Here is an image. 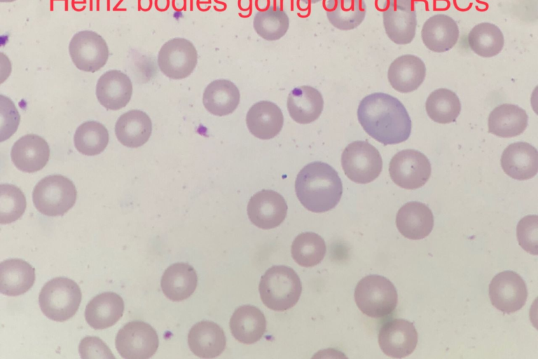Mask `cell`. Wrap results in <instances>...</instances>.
I'll return each instance as SVG.
<instances>
[{"mask_svg": "<svg viewBox=\"0 0 538 359\" xmlns=\"http://www.w3.org/2000/svg\"><path fill=\"white\" fill-rule=\"evenodd\" d=\"M11 157L15 167L25 172L41 170L48 163L50 148L47 142L36 134L21 137L13 144Z\"/></svg>", "mask_w": 538, "mask_h": 359, "instance_id": "cell-16", "label": "cell"}, {"mask_svg": "<svg viewBox=\"0 0 538 359\" xmlns=\"http://www.w3.org/2000/svg\"><path fill=\"white\" fill-rule=\"evenodd\" d=\"M82 358H115L106 344L97 337L83 338L78 347Z\"/></svg>", "mask_w": 538, "mask_h": 359, "instance_id": "cell-40", "label": "cell"}, {"mask_svg": "<svg viewBox=\"0 0 538 359\" xmlns=\"http://www.w3.org/2000/svg\"><path fill=\"white\" fill-rule=\"evenodd\" d=\"M341 163L345 175L358 184L373 181L382 168L379 151L366 141H354L349 144L342 154Z\"/></svg>", "mask_w": 538, "mask_h": 359, "instance_id": "cell-7", "label": "cell"}, {"mask_svg": "<svg viewBox=\"0 0 538 359\" xmlns=\"http://www.w3.org/2000/svg\"><path fill=\"white\" fill-rule=\"evenodd\" d=\"M326 247L324 239L313 232L298 234L291 245V255L301 266L311 267L319 264L324 259Z\"/></svg>", "mask_w": 538, "mask_h": 359, "instance_id": "cell-37", "label": "cell"}, {"mask_svg": "<svg viewBox=\"0 0 538 359\" xmlns=\"http://www.w3.org/2000/svg\"><path fill=\"white\" fill-rule=\"evenodd\" d=\"M132 94L130 79L120 70H109L98 79L96 96L107 109L118 110L127 105Z\"/></svg>", "mask_w": 538, "mask_h": 359, "instance_id": "cell-18", "label": "cell"}, {"mask_svg": "<svg viewBox=\"0 0 538 359\" xmlns=\"http://www.w3.org/2000/svg\"><path fill=\"white\" fill-rule=\"evenodd\" d=\"M159 339L156 331L149 324L134 320L126 323L118 332L116 348L125 359H147L157 351Z\"/></svg>", "mask_w": 538, "mask_h": 359, "instance_id": "cell-8", "label": "cell"}, {"mask_svg": "<svg viewBox=\"0 0 538 359\" xmlns=\"http://www.w3.org/2000/svg\"><path fill=\"white\" fill-rule=\"evenodd\" d=\"M82 298L78 284L66 277H57L42 287L39 303L41 311L49 319L63 322L78 311Z\"/></svg>", "mask_w": 538, "mask_h": 359, "instance_id": "cell-4", "label": "cell"}, {"mask_svg": "<svg viewBox=\"0 0 538 359\" xmlns=\"http://www.w3.org/2000/svg\"><path fill=\"white\" fill-rule=\"evenodd\" d=\"M35 281V269L20 259H8L0 264V292L18 296L28 291Z\"/></svg>", "mask_w": 538, "mask_h": 359, "instance_id": "cell-27", "label": "cell"}, {"mask_svg": "<svg viewBox=\"0 0 538 359\" xmlns=\"http://www.w3.org/2000/svg\"><path fill=\"white\" fill-rule=\"evenodd\" d=\"M357 116L365 132L385 145L403 142L411 135L412 124L407 110L389 94L366 96L359 104Z\"/></svg>", "mask_w": 538, "mask_h": 359, "instance_id": "cell-1", "label": "cell"}, {"mask_svg": "<svg viewBox=\"0 0 538 359\" xmlns=\"http://www.w3.org/2000/svg\"><path fill=\"white\" fill-rule=\"evenodd\" d=\"M425 107L429 118L439 123L454 122L461 111L459 97L447 88L433 91L427 97Z\"/></svg>", "mask_w": 538, "mask_h": 359, "instance_id": "cell-34", "label": "cell"}, {"mask_svg": "<svg viewBox=\"0 0 538 359\" xmlns=\"http://www.w3.org/2000/svg\"><path fill=\"white\" fill-rule=\"evenodd\" d=\"M226 336L222 328L212 321L195 324L188 335L191 351L197 356L212 358L219 355L226 347Z\"/></svg>", "mask_w": 538, "mask_h": 359, "instance_id": "cell-22", "label": "cell"}, {"mask_svg": "<svg viewBox=\"0 0 538 359\" xmlns=\"http://www.w3.org/2000/svg\"><path fill=\"white\" fill-rule=\"evenodd\" d=\"M492 304L503 313H513L525 304L527 290L523 279L515 271H504L497 273L489 285Z\"/></svg>", "mask_w": 538, "mask_h": 359, "instance_id": "cell-12", "label": "cell"}, {"mask_svg": "<svg viewBox=\"0 0 538 359\" xmlns=\"http://www.w3.org/2000/svg\"><path fill=\"white\" fill-rule=\"evenodd\" d=\"M122 297L113 292L100 293L87 304L85 318L88 324L95 330L106 329L118 322L124 311Z\"/></svg>", "mask_w": 538, "mask_h": 359, "instance_id": "cell-24", "label": "cell"}, {"mask_svg": "<svg viewBox=\"0 0 538 359\" xmlns=\"http://www.w3.org/2000/svg\"><path fill=\"white\" fill-rule=\"evenodd\" d=\"M396 224L406 238L420 240L427 236L434 227V216L429 207L418 201L404 204L397 212Z\"/></svg>", "mask_w": 538, "mask_h": 359, "instance_id": "cell-19", "label": "cell"}, {"mask_svg": "<svg viewBox=\"0 0 538 359\" xmlns=\"http://www.w3.org/2000/svg\"><path fill=\"white\" fill-rule=\"evenodd\" d=\"M287 205L283 196L270 189H263L254 194L247 205L250 221L263 229L278 226L285 219Z\"/></svg>", "mask_w": 538, "mask_h": 359, "instance_id": "cell-15", "label": "cell"}, {"mask_svg": "<svg viewBox=\"0 0 538 359\" xmlns=\"http://www.w3.org/2000/svg\"><path fill=\"white\" fill-rule=\"evenodd\" d=\"M151 131L152 123L149 116L143 111L137 109L122 114L115 125L118 140L130 148L144 145L149 140Z\"/></svg>", "mask_w": 538, "mask_h": 359, "instance_id": "cell-26", "label": "cell"}, {"mask_svg": "<svg viewBox=\"0 0 538 359\" xmlns=\"http://www.w3.org/2000/svg\"><path fill=\"white\" fill-rule=\"evenodd\" d=\"M230 328L237 341L251 344L263 336L266 330L265 318L257 307L243 305L238 307L232 315Z\"/></svg>", "mask_w": 538, "mask_h": 359, "instance_id": "cell-25", "label": "cell"}, {"mask_svg": "<svg viewBox=\"0 0 538 359\" xmlns=\"http://www.w3.org/2000/svg\"><path fill=\"white\" fill-rule=\"evenodd\" d=\"M528 116L518 105L502 104L496 107L488 117V131L501 137L520 135L527 128Z\"/></svg>", "mask_w": 538, "mask_h": 359, "instance_id": "cell-30", "label": "cell"}, {"mask_svg": "<svg viewBox=\"0 0 538 359\" xmlns=\"http://www.w3.org/2000/svg\"><path fill=\"white\" fill-rule=\"evenodd\" d=\"M296 196L301 203L313 212H324L336 206L343 194V184L338 172L330 165L320 161L308 163L297 175Z\"/></svg>", "mask_w": 538, "mask_h": 359, "instance_id": "cell-2", "label": "cell"}, {"mask_svg": "<svg viewBox=\"0 0 538 359\" xmlns=\"http://www.w3.org/2000/svg\"><path fill=\"white\" fill-rule=\"evenodd\" d=\"M537 215H527L521 219L517 225V237L519 245L530 254L537 255L538 241Z\"/></svg>", "mask_w": 538, "mask_h": 359, "instance_id": "cell-39", "label": "cell"}, {"mask_svg": "<svg viewBox=\"0 0 538 359\" xmlns=\"http://www.w3.org/2000/svg\"><path fill=\"white\" fill-rule=\"evenodd\" d=\"M389 172L392 180L406 189L422 187L431 175V164L422 152L405 149L396 153L391 159Z\"/></svg>", "mask_w": 538, "mask_h": 359, "instance_id": "cell-9", "label": "cell"}, {"mask_svg": "<svg viewBox=\"0 0 538 359\" xmlns=\"http://www.w3.org/2000/svg\"><path fill=\"white\" fill-rule=\"evenodd\" d=\"M425 46L433 52L443 53L451 49L459 38L456 22L445 14H436L429 18L421 31Z\"/></svg>", "mask_w": 538, "mask_h": 359, "instance_id": "cell-23", "label": "cell"}, {"mask_svg": "<svg viewBox=\"0 0 538 359\" xmlns=\"http://www.w3.org/2000/svg\"><path fill=\"white\" fill-rule=\"evenodd\" d=\"M326 13L329 22L340 30L357 28L364 20V0H326Z\"/></svg>", "mask_w": 538, "mask_h": 359, "instance_id": "cell-32", "label": "cell"}, {"mask_svg": "<svg viewBox=\"0 0 538 359\" xmlns=\"http://www.w3.org/2000/svg\"><path fill=\"white\" fill-rule=\"evenodd\" d=\"M253 27L261 38L276 41L285 35L289 27L287 13L280 6H270L266 10L258 11L254 18Z\"/></svg>", "mask_w": 538, "mask_h": 359, "instance_id": "cell-35", "label": "cell"}, {"mask_svg": "<svg viewBox=\"0 0 538 359\" xmlns=\"http://www.w3.org/2000/svg\"><path fill=\"white\" fill-rule=\"evenodd\" d=\"M14 1H15V0H0V2H1V3H4V2L9 3V2H13Z\"/></svg>", "mask_w": 538, "mask_h": 359, "instance_id": "cell-42", "label": "cell"}, {"mask_svg": "<svg viewBox=\"0 0 538 359\" xmlns=\"http://www.w3.org/2000/svg\"><path fill=\"white\" fill-rule=\"evenodd\" d=\"M501 165L504 172L513 179H530L537 173L538 151L525 142L512 143L502 152Z\"/></svg>", "mask_w": 538, "mask_h": 359, "instance_id": "cell-17", "label": "cell"}, {"mask_svg": "<svg viewBox=\"0 0 538 359\" xmlns=\"http://www.w3.org/2000/svg\"><path fill=\"white\" fill-rule=\"evenodd\" d=\"M418 332L411 322L391 318L379 330L378 344L387 355L401 358L413 352L418 344Z\"/></svg>", "mask_w": 538, "mask_h": 359, "instance_id": "cell-14", "label": "cell"}, {"mask_svg": "<svg viewBox=\"0 0 538 359\" xmlns=\"http://www.w3.org/2000/svg\"><path fill=\"white\" fill-rule=\"evenodd\" d=\"M323 107L322 94L312 86H299L289 94L287 109L291 117L298 123L313 122L319 118Z\"/></svg>", "mask_w": 538, "mask_h": 359, "instance_id": "cell-28", "label": "cell"}, {"mask_svg": "<svg viewBox=\"0 0 538 359\" xmlns=\"http://www.w3.org/2000/svg\"><path fill=\"white\" fill-rule=\"evenodd\" d=\"M354 299L366 316L380 318L389 316L396 309L398 295L393 283L379 275H368L357 283Z\"/></svg>", "mask_w": 538, "mask_h": 359, "instance_id": "cell-5", "label": "cell"}, {"mask_svg": "<svg viewBox=\"0 0 538 359\" xmlns=\"http://www.w3.org/2000/svg\"><path fill=\"white\" fill-rule=\"evenodd\" d=\"M26 198L17 186L0 185V223L9 224L18 219L25 212Z\"/></svg>", "mask_w": 538, "mask_h": 359, "instance_id": "cell-38", "label": "cell"}, {"mask_svg": "<svg viewBox=\"0 0 538 359\" xmlns=\"http://www.w3.org/2000/svg\"><path fill=\"white\" fill-rule=\"evenodd\" d=\"M74 141L76 149L82 154L98 155L109 143V132L101 123L88 121L77 128Z\"/></svg>", "mask_w": 538, "mask_h": 359, "instance_id": "cell-36", "label": "cell"}, {"mask_svg": "<svg viewBox=\"0 0 538 359\" xmlns=\"http://www.w3.org/2000/svg\"><path fill=\"white\" fill-rule=\"evenodd\" d=\"M303 1L306 4H316L322 0H301Z\"/></svg>", "mask_w": 538, "mask_h": 359, "instance_id": "cell-41", "label": "cell"}, {"mask_svg": "<svg viewBox=\"0 0 538 359\" xmlns=\"http://www.w3.org/2000/svg\"><path fill=\"white\" fill-rule=\"evenodd\" d=\"M198 276L193 267L185 262H177L168 266L160 281L165 295L172 301H181L195 291Z\"/></svg>", "mask_w": 538, "mask_h": 359, "instance_id": "cell-29", "label": "cell"}, {"mask_svg": "<svg viewBox=\"0 0 538 359\" xmlns=\"http://www.w3.org/2000/svg\"><path fill=\"white\" fill-rule=\"evenodd\" d=\"M382 18L385 32L394 43L406 45L413 41L417 27L413 0H388Z\"/></svg>", "mask_w": 538, "mask_h": 359, "instance_id": "cell-13", "label": "cell"}, {"mask_svg": "<svg viewBox=\"0 0 538 359\" xmlns=\"http://www.w3.org/2000/svg\"><path fill=\"white\" fill-rule=\"evenodd\" d=\"M246 123L250 133L261 140L275 137L281 131L284 116L280 107L270 101H260L249 109Z\"/></svg>", "mask_w": 538, "mask_h": 359, "instance_id": "cell-21", "label": "cell"}, {"mask_svg": "<svg viewBox=\"0 0 538 359\" xmlns=\"http://www.w3.org/2000/svg\"><path fill=\"white\" fill-rule=\"evenodd\" d=\"M258 289L261 299L268 308L283 311L298 302L302 284L293 269L277 265L268 269L262 276Z\"/></svg>", "mask_w": 538, "mask_h": 359, "instance_id": "cell-3", "label": "cell"}, {"mask_svg": "<svg viewBox=\"0 0 538 359\" xmlns=\"http://www.w3.org/2000/svg\"><path fill=\"white\" fill-rule=\"evenodd\" d=\"M240 98L239 90L232 81L219 79L206 87L202 102L208 111L221 116L233 113L239 104Z\"/></svg>", "mask_w": 538, "mask_h": 359, "instance_id": "cell-31", "label": "cell"}, {"mask_svg": "<svg viewBox=\"0 0 538 359\" xmlns=\"http://www.w3.org/2000/svg\"><path fill=\"white\" fill-rule=\"evenodd\" d=\"M469 48L478 55L490 57L499 54L504 44V39L500 29L490 22H481L475 25L468 34Z\"/></svg>", "mask_w": 538, "mask_h": 359, "instance_id": "cell-33", "label": "cell"}, {"mask_svg": "<svg viewBox=\"0 0 538 359\" xmlns=\"http://www.w3.org/2000/svg\"><path fill=\"white\" fill-rule=\"evenodd\" d=\"M198 62V53L192 42L184 38H173L165 42L158 55L160 71L172 79L188 77Z\"/></svg>", "mask_w": 538, "mask_h": 359, "instance_id": "cell-10", "label": "cell"}, {"mask_svg": "<svg viewBox=\"0 0 538 359\" xmlns=\"http://www.w3.org/2000/svg\"><path fill=\"white\" fill-rule=\"evenodd\" d=\"M69 52L72 62L80 70L95 72L109 58V48L102 36L90 30L80 31L71 38Z\"/></svg>", "mask_w": 538, "mask_h": 359, "instance_id": "cell-11", "label": "cell"}, {"mask_svg": "<svg viewBox=\"0 0 538 359\" xmlns=\"http://www.w3.org/2000/svg\"><path fill=\"white\" fill-rule=\"evenodd\" d=\"M77 191L74 184L61 175H48L34 187L33 203L46 216L63 215L75 204Z\"/></svg>", "mask_w": 538, "mask_h": 359, "instance_id": "cell-6", "label": "cell"}, {"mask_svg": "<svg viewBox=\"0 0 538 359\" xmlns=\"http://www.w3.org/2000/svg\"><path fill=\"white\" fill-rule=\"evenodd\" d=\"M425 75L424 62L411 54L396 57L391 63L387 72L388 80L392 88L404 93L418 88L424 81Z\"/></svg>", "mask_w": 538, "mask_h": 359, "instance_id": "cell-20", "label": "cell"}]
</instances>
